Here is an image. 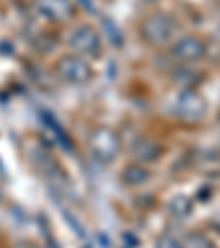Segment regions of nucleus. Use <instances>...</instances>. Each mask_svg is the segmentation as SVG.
I'll return each mask as SVG.
<instances>
[{"mask_svg": "<svg viewBox=\"0 0 220 248\" xmlns=\"http://www.w3.org/2000/svg\"><path fill=\"white\" fill-rule=\"evenodd\" d=\"M141 33H143V38L150 44L165 46L174 38V33H176V22L168 14H156L145 20L143 27H141Z\"/></svg>", "mask_w": 220, "mask_h": 248, "instance_id": "f257e3e1", "label": "nucleus"}, {"mask_svg": "<svg viewBox=\"0 0 220 248\" xmlns=\"http://www.w3.org/2000/svg\"><path fill=\"white\" fill-rule=\"evenodd\" d=\"M90 152L95 154V158L102 160V163H110V160L117 158L119 150H121V140L119 136L115 134L113 130H108V127H99L90 134Z\"/></svg>", "mask_w": 220, "mask_h": 248, "instance_id": "f03ea898", "label": "nucleus"}, {"mask_svg": "<svg viewBox=\"0 0 220 248\" xmlns=\"http://www.w3.org/2000/svg\"><path fill=\"white\" fill-rule=\"evenodd\" d=\"M57 75L62 77L68 84H88L90 77H93V70H90L88 62H84L77 55H66L57 62Z\"/></svg>", "mask_w": 220, "mask_h": 248, "instance_id": "7ed1b4c3", "label": "nucleus"}, {"mask_svg": "<svg viewBox=\"0 0 220 248\" xmlns=\"http://www.w3.org/2000/svg\"><path fill=\"white\" fill-rule=\"evenodd\" d=\"M176 114L183 119V121H189V123H196L205 117L207 112V103L205 99L201 97L198 93L194 90H183L176 99V106H174Z\"/></svg>", "mask_w": 220, "mask_h": 248, "instance_id": "20e7f679", "label": "nucleus"}, {"mask_svg": "<svg viewBox=\"0 0 220 248\" xmlns=\"http://www.w3.org/2000/svg\"><path fill=\"white\" fill-rule=\"evenodd\" d=\"M70 46L75 48L80 55H88V57H99L102 53V40H99V33L95 31L88 24H82L75 31L70 33Z\"/></svg>", "mask_w": 220, "mask_h": 248, "instance_id": "39448f33", "label": "nucleus"}, {"mask_svg": "<svg viewBox=\"0 0 220 248\" xmlns=\"http://www.w3.org/2000/svg\"><path fill=\"white\" fill-rule=\"evenodd\" d=\"M172 53H174V57H178V60H183V62H198L205 57L207 46H205V42L198 38H181L174 44Z\"/></svg>", "mask_w": 220, "mask_h": 248, "instance_id": "423d86ee", "label": "nucleus"}, {"mask_svg": "<svg viewBox=\"0 0 220 248\" xmlns=\"http://www.w3.org/2000/svg\"><path fill=\"white\" fill-rule=\"evenodd\" d=\"M38 7L49 20H53V22L70 20L73 14H75V7L70 5V0H38Z\"/></svg>", "mask_w": 220, "mask_h": 248, "instance_id": "0eeeda50", "label": "nucleus"}, {"mask_svg": "<svg viewBox=\"0 0 220 248\" xmlns=\"http://www.w3.org/2000/svg\"><path fill=\"white\" fill-rule=\"evenodd\" d=\"M161 145L156 140H150V139H141L136 140L135 145V156L141 160V163H154V160L161 158Z\"/></svg>", "mask_w": 220, "mask_h": 248, "instance_id": "6e6552de", "label": "nucleus"}, {"mask_svg": "<svg viewBox=\"0 0 220 248\" xmlns=\"http://www.w3.org/2000/svg\"><path fill=\"white\" fill-rule=\"evenodd\" d=\"M169 213L176 217H187L192 213V200L185 196H174L169 200Z\"/></svg>", "mask_w": 220, "mask_h": 248, "instance_id": "1a4fd4ad", "label": "nucleus"}, {"mask_svg": "<svg viewBox=\"0 0 220 248\" xmlns=\"http://www.w3.org/2000/svg\"><path fill=\"white\" fill-rule=\"evenodd\" d=\"M148 178H150V171L145 167H139V165H132V167H128L123 171V180L128 185H143L148 183Z\"/></svg>", "mask_w": 220, "mask_h": 248, "instance_id": "9d476101", "label": "nucleus"}, {"mask_svg": "<svg viewBox=\"0 0 220 248\" xmlns=\"http://www.w3.org/2000/svg\"><path fill=\"white\" fill-rule=\"evenodd\" d=\"M44 121H47V125L51 127V130L57 134V139H60V143H62V145H64L66 150H70V140H68V136H66V132L62 130L60 125H57V121H55V119H53L49 112H44Z\"/></svg>", "mask_w": 220, "mask_h": 248, "instance_id": "9b49d317", "label": "nucleus"}, {"mask_svg": "<svg viewBox=\"0 0 220 248\" xmlns=\"http://www.w3.org/2000/svg\"><path fill=\"white\" fill-rule=\"evenodd\" d=\"M103 27H106V29H108V33H110V35H108V38H110V42L117 44V46H121L123 38H121V33H119V29H117V27H113V22H110L108 18H103Z\"/></svg>", "mask_w": 220, "mask_h": 248, "instance_id": "f8f14e48", "label": "nucleus"}, {"mask_svg": "<svg viewBox=\"0 0 220 248\" xmlns=\"http://www.w3.org/2000/svg\"><path fill=\"white\" fill-rule=\"evenodd\" d=\"M156 248H183V244L176 237H172V235H165V237H161L156 242Z\"/></svg>", "mask_w": 220, "mask_h": 248, "instance_id": "ddd939ff", "label": "nucleus"}, {"mask_svg": "<svg viewBox=\"0 0 220 248\" xmlns=\"http://www.w3.org/2000/svg\"><path fill=\"white\" fill-rule=\"evenodd\" d=\"M194 244H196V248H214L205 237H194Z\"/></svg>", "mask_w": 220, "mask_h": 248, "instance_id": "4468645a", "label": "nucleus"}, {"mask_svg": "<svg viewBox=\"0 0 220 248\" xmlns=\"http://www.w3.org/2000/svg\"><path fill=\"white\" fill-rule=\"evenodd\" d=\"M80 5H82V7H84V9L93 11V0H80Z\"/></svg>", "mask_w": 220, "mask_h": 248, "instance_id": "2eb2a0df", "label": "nucleus"}, {"mask_svg": "<svg viewBox=\"0 0 220 248\" xmlns=\"http://www.w3.org/2000/svg\"><path fill=\"white\" fill-rule=\"evenodd\" d=\"M44 248H60V246H55V244H49V246H44Z\"/></svg>", "mask_w": 220, "mask_h": 248, "instance_id": "dca6fc26", "label": "nucleus"}, {"mask_svg": "<svg viewBox=\"0 0 220 248\" xmlns=\"http://www.w3.org/2000/svg\"><path fill=\"white\" fill-rule=\"evenodd\" d=\"M216 226H218V231H220V222H218V224H216Z\"/></svg>", "mask_w": 220, "mask_h": 248, "instance_id": "f3484780", "label": "nucleus"}, {"mask_svg": "<svg viewBox=\"0 0 220 248\" xmlns=\"http://www.w3.org/2000/svg\"><path fill=\"white\" fill-rule=\"evenodd\" d=\"M0 200H2V191H0Z\"/></svg>", "mask_w": 220, "mask_h": 248, "instance_id": "a211bd4d", "label": "nucleus"}]
</instances>
